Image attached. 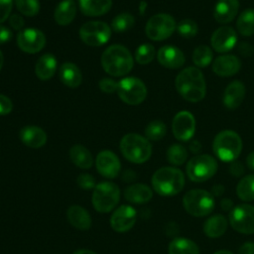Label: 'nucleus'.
I'll list each match as a JSON object with an SVG mask.
<instances>
[{
  "mask_svg": "<svg viewBox=\"0 0 254 254\" xmlns=\"http://www.w3.org/2000/svg\"><path fill=\"white\" fill-rule=\"evenodd\" d=\"M176 88L183 98L190 102L202 100L206 92V84L199 68L189 66L176 77Z\"/></svg>",
  "mask_w": 254,
  "mask_h": 254,
  "instance_id": "f257e3e1",
  "label": "nucleus"
},
{
  "mask_svg": "<svg viewBox=\"0 0 254 254\" xmlns=\"http://www.w3.org/2000/svg\"><path fill=\"white\" fill-rule=\"evenodd\" d=\"M101 65L105 72L113 76L129 73L133 67L131 53L121 45L108 47L101 56Z\"/></svg>",
  "mask_w": 254,
  "mask_h": 254,
  "instance_id": "f03ea898",
  "label": "nucleus"
},
{
  "mask_svg": "<svg viewBox=\"0 0 254 254\" xmlns=\"http://www.w3.org/2000/svg\"><path fill=\"white\" fill-rule=\"evenodd\" d=\"M152 186L155 191L161 195H175L184 189L185 176L177 168L163 167L154 173Z\"/></svg>",
  "mask_w": 254,
  "mask_h": 254,
  "instance_id": "7ed1b4c3",
  "label": "nucleus"
},
{
  "mask_svg": "<svg viewBox=\"0 0 254 254\" xmlns=\"http://www.w3.org/2000/svg\"><path fill=\"white\" fill-rule=\"evenodd\" d=\"M120 151L128 161L135 164H142L150 159L152 145L145 137L139 134L129 133L121 139Z\"/></svg>",
  "mask_w": 254,
  "mask_h": 254,
  "instance_id": "20e7f679",
  "label": "nucleus"
},
{
  "mask_svg": "<svg viewBox=\"0 0 254 254\" xmlns=\"http://www.w3.org/2000/svg\"><path fill=\"white\" fill-rule=\"evenodd\" d=\"M212 150L223 162L235 161L242 150V140L233 130H222L214 138Z\"/></svg>",
  "mask_w": 254,
  "mask_h": 254,
  "instance_id": "39448f33",
  "label": "nucleus"
},
{
  "mask_svg": "<svg viewBox=\"0 0 254 254\" xmlns=\"http://www.w3.org/2000/svg\"><path fill=\"white\" fill-rule=\"evenodd\" d=\"M120 199V189L112 182H101L92 192V204L96 211L106 213L115 208Z\"/></svg>",
  "mask_w": 254,
  "mask_h": 254,
  "instance_id": "423d86ee",
  "label": "nucleus"
},
{
  "mask_svg": "<svg viewBox=\"0 0 254 254\" xmlns=\"http://www.w3.org/2000/svg\"><path fill=\"white\" fill-rule=\"evenodd\" d=\"M183 204L188 213L196 217H201L212 212L215 202L213 195L210 192L204 190L194 189L189 190L184 195Z\"/></svg>",
  "mask_w": 254,
  "mask_h": 254,
  "instance_id": "0eeeda50",
  "label": "nucleus"
},
{
  "mask_svg": "<svg viewBox=\"0 0 254 254\" xmlns=\"http://www.w3.org/2000/svg\"><path fill=\"white\" fill-rule=\"evenodd\" d=\"M189 179L195 183L209 180L217 171V162L210 155H196L187 165Z\"/></svg>",
  "mask_w": 254,
  "mask_h": 254,
  "instance_id": "6e6552de",
  "label": "nucleus"
},
{
  "mask_svg": "<svg viewBox=\"0 0 254 254\" xmlns=\"http://www.w3.org/2000/svg\"><path fill=\"white\" fill-rule=\"evenodd\" d=\"M176 29V21L171 15L159 13L148 20L145 32L149 39L153 41H163L171 37Z\"/></svg>",
  "mask_w": 254,
  "mask_h": 254,
  "instance_id": "1a4fd4ad",
  "label": "nucleus"
},
{
  "mask_svg": "<svg viewBox=\"0 0 254 254\" xmlns=\"http://www.w3.org/2000/svg\"><path fill=\"white\" fill-rule=\"evenodd\" d=\"M117 93L120 99L125 103L137 105L145 100L147 96V88L141 79L129 76L118 82Z\"/></svg>",
  "mask_w": 254,
  "mask_h": 254,
  "instance_id": "9d476101",
  "label": "nucleus"
},
{
  "mask_svg": "<svg viewBox=\"0 0 254 254\" xmlns=\"http://www.w3.org/2000/svg\"><path fill=\"white\" fill-rule=\"evenodd\" d=\"M111 36L110 27L101 21H89L79 29L81 41L92 47H99L106 44Z\"/></svg>",
  "mask_w": 254,
  "mask_h": 254,
  "instance_id": "9b49d317",
  "label": "nucleus"
},
{
  "mask_svg": "<svg viewBox=\"0 0 254 254\" xmlns=\"http://www.w3.org/2000/svg\"><path fill=\"white\" fill-rule=\"evenodd\" d=\"M229 222L231 227L243 234L254 233V206L239 204L230 210Z\"/></svg>",
  "mask_w": 254,
  "mask_h": 254,
  "instance_id": "f8f14e48",
  "label": "nucleus"
},
{
  "mask_svg": "<svg viewBox=\"0 0 254 254\" xmlns=\"http://www.w3.org/2000/svg\"><path fill=\"white\" fill-rule=\"evenodd\" d=\"M17 45L21 51L27 54H36L46 45L45 34L35 28L21 30L17 36Z\"/></svg>",
  "mask_w": 254,
  "mask_h": 254,
  "instance_id": "ddd939ff",
  "label": "nucleus"
},
{
  "mask_svg": "<svg viewBox=\"0 0 254 254\" xmlns=\"http://www.w3.org/2000/svg\"><path fill=\"white\" fill-rule=\"evenodd\" d=\"M172 130L174 136L180 141H189L195 131V119L189 111H180L173 119Z\"/></svg>",
  "mask_w": 254,
  "mask_h": 254,
  "instance_id": "4468645a",
  "label": "nucleus"
},
{
  "mask_svg": "<svg viewBox=\"0 0 254 254\" xmlns=\"http://www.w3.org/2000/svg\"><path fill=\"white\" fill-rule=\"evenodd\" d=\"M137 218L136 210L127 204L118 206L110 217V225L116 232H126L130 230Z\"/></svg>",
  "mask_w": 254,
  "mask_h": 254,
  "instance_id": "2eb2a0df",
  "label": "nucleus"
},
{
  "mask_svg": "<svg viewBox=\"0 0 254 254\" xmlns=\"http://www.w3.org/2000/svg\"><path fill=\"white\" fill-rule=\"evenodd\" d=\"M210 43L215 52L224 54L235 47L237 43V34L231 27H220L212 33Z\"/></svg>",
  "mask_w": 254,
  "mask_h": 254,
  "instance_id": "dca6fc26",
  "label": "nucleus"
},
{
  "mask_svg": "<svg viewBox=\"0 0 254 254\" xmlns=\"http://www.w3.org/2000/svg\"><path fill=\"white\" fill-rule=\"evenodd\" d=\"M98 173L107 179H114L119 175L121 164L118 157L109 150L101 151L95 160Z\"/></svg>",
  "mask_w": 254,
  "mask_h": 254,
  "instance_id": "f3484780",
  "label": "nucleus"
},
{
  "mask_svg": "<svg viewBox=\"0 0 254 254\" xmlns=\"http://www.w3.org/2000/svg\"><path fill=\"white\" fill-rule=\"evenodd\" d=\"M158 62L167 68H179L186 62L184 53L177 47L163 46L157 53Z\"/></svg>",
  "mask_w": 254,
  "mask_h": 254,
  "instance_id": "a211bd4d",
  "label": "nucleus"
},
{
  "mask_svg": "<svg viewBox=\"0 0 254 254\" xmlns=\"http://www.w3.org/2000/svg\"><path fill=\"white\" fill-rule=\"evenodd\" d=\"M240 60L234 55H222L217 57L212 64V70L218 76H231L239 71Z\"/></svg>",
  "mask_w": 254,
  "mask_h": 254,
  "instance_id": "6ab92c4d",
  "label": "nucleus"
},
{
  "mask_svg": "<svg viewBox=\"0 0 254 254\" xmlns=\"http://www.w3.org/2000/svg\"><path fill=\"white\" fill-rule=\"evenodd\" d=\"M245 94L246 88L243 82L240 80H233L226 86L223 92L222 101L224 106L228 109L237 108L242 103Z\"/></svg>",
  "mask_w": 254,
  "mask_h": 254,
  "instance_id": "aec40b11",
  "label": "nucleus"
},
{
  "mask_svg": "<svg viewBox=\"0 0 254 254\" xmlns=\"http://www.w3.org/2000/svg\"><path fill=\"white\" fill-rule=\"evenodd\" d=\"M238 9V0H218L213 10V17L216 22L227 24L236 17Z\"/></svg>",
  "mask_w": 254,
  "mask_h": 254,
  "instance_id": "412c9836",
  "label": "nucleus"
},
{
  "mask_svg": "<svg viewBox=\"0 0 254 254\" xmlns=\"http://www.w3.org/2000/svg\"><path fill=\"white\" fill-rule=\"evenodd\" d=\"M20 139L26 146L33 149H38L46 144L47 134L42 128L30 125L21 129Z\"/></svg>",
  "mask_w": 254,
  "mask_h": 254,
  "instance_id": "4be33fe9",
  "label": "nucleus"
},
{
  "mask_svg": "<svg viewBox=\"0 0 254 254\" xmlns=\"http://www.w3.org/2000/svg\"><path fill=\"white\" fill-rule=\"evenodd\" d=\"M68 222L79 230H88L91 227V217L89 212L78 204L70 205L66 211Z\"/></svg>",
  "mask_w": 254,
  "mask_h": 254,
  "instance_id": "5701e85b",
  "label": "nucleus"
},
{
  "mask_svg": "<svg viewBox=\"0 0 254 254\" xmlns=\"http://www.w3.org/2000/svg\"><path fill=\"white\" fill-rule=\"evenodd\" d=\"M57 60L52 54H45L39 58L35 65V73L41 80H48L57 70Z\"/></svg>",
  "mask_w": 254,
  "mask_h": 254,
  "instance_id": "b1692460",
  "label": "nucleus"
},
{
  "mask_svg": "<svg viewBox=\"0 0 254 254\" xmlns=\"http://www.w3.org/2000/svg\"><path fill=\"white\" fill-rule=\"evenodd\" d=\"M153 196L152 190L143 184H134L124 190V197L132 203H146Z\"/></svg>",
  "mask_w": 254,
  "mask_h": 254,
  "instance_id": "393cba45",
  "label": "nucleus"
},
{
  "mask_svg": "<svg viewBox=\"0 0 254 254\" xmlns=\"http://www.w3.org/2000/svg\"><path fill=\"white\" fill-rule=\"evenodd\" d=\"M76 14V6L73 0H63L55 9L54 18L60 26L70 24Z\"/></svg>",
  "mask_w": 254,
  "mask_h": 254,
  "instance_id": "a878e982",
  "label": "nucleus"
},
{
  "mask_svg": "<svg viewBox=\"0 0 254 254\" xmlns=\"http://www.w3.org/2000/svg\"><path fill=\"white\" fill-rule=\"evenodd\" d=\"M59 76L61 81L71 88L77 87L82 80L80 69L72 63H64L60 67Z\"/></svg>",
  "mask_w": 254,
  "mask_h": 254,
  "instance_id": "bb28decb",
  "label": "nucleus"
},
{
  "mask_svg": "<svg viewBox=\"0 0 254 254\" xmlns=\"http://www.w3.org/2000/svg\"><path fill=\"white\" fill-rule=\"evenodd\" d=\"M112 6V0H79L80 11L91 17L106 14Z\"/></svg>",
  "mask_w": 254,
  "mask_h": 254,
  "instance_id": "cd10ccee",
  "label": "nucleus"
},
{
  "mask_svg": "<svg viewBox=\"0 0 254 254\" xmlns=\"http://www.w3.org/2000/svg\"><path fill=\"white\" fill-rule=\"evenodd\" d=\"M227 229V220L221 214L210 216L203 224V231L210 238L220 237Z\"/></svg>",
  "mask_w": 254,
  "mask_h": 254,
  "instance_id": "c85d7f7f",
  "label": "nucleus"
},
{
  "mask_svg": "<svg viewBox=\"0 0 254 254\" xmlns=\"http://www.w3.org/2000/svg\"><path fill=\"white\" fill-rule=\"evenodd\" d=\"M71 162L81 169H89L93 164L91 153L82 145H74L69 150Z\"/></svg>",
  "mask_w": 254,
  "mask_h": 254,
  "instance_id": "c756f323",
  "label": "nucleus"
},
{
  "mask_svg": "<svg viewBox=\"0 0 254 254\" xmlns=\"http://www.w3.org/2000/svg\"><path fill=\"white\" fill-rule=\"evenodd\" d=\"M169 254H199L198 246L185 237H177L169 244Z\"/></svg>",
  "mask_w": 254,
  "mask_h": 254,
  "instance_id": "7c9ffc66",
  "label": "nucleus"
},
{
  "mask_svg": "<svg viewBox=\"0 0 254 254\" xmlns=\"http://www.w3.org/2000/svg\"><path fill=\"white\" fill-rule=\"evenodd\" d=\"M236 28L240 35L250 37L254 34V9L242 11L236 21Z\"/></svg>",
  "mask_w": 254,
  "mask_h": 254,
  "instance_id": "2f4dec72",
  "label": "nucleus"
},
{
  "mask_svg": "<svg viewBox=\"0 0 254 254\" xmlns=\"http://www.w3.org/2000/svg\"><path fill=\"white\" fill-rule=\"evenodd\" d=\"M236 194L244 201L254 200V175L242 178L236 187Z\"/></svg>",
  "mask_w": 254,
  "mask_h": 254,
  "instance_id": "473e14b6",
  "label": "nucleus"
},
{
  "mask_svg": "<svg viewBox=\"0 0 254 254\" xmlns=\"http://www.w3.org/2000/svg\"><path fill=\"white\" fill-rule=\"evenodd\" d=\"M213 59L212 50L205 45L196 47L192 53V62L197 67L207 66Z\"/></svg>",
  "mask_w": 254,
  "mask_h": 254,
  "instance_id": "72a5a7b5",
  "label": "nucleus"
},
{
  "mask_svg": "<svg viewBox=\"0 0 254 254\" xmlns=\"http://www.w3.org/2000/svg\"><path fill=\"white\" fill-rule=\"evenodd\" d=\"M188 159V151L187 149L180 145V144H174L169 147L167 150V160L169 163L175 166H180L186 162Z\"/></svg>",
  "mask_w": 254,
  "mask_h": 254,
  "instance_id": "f704fd0d",
  "label": "nucleus"
},
{
  "mask_svg": "<svg viewBox=\"0 0 254 254\" xmlns=\"http://www.w3.org/2000/svg\"><path fill=\"white\" fill-rule=\"evenodd\" d=\"M134 23H135V19H134L133 15H131L130 13H127V12H123V13H120L119 15H117L113 19L111 26L115 32L121 33V32H125V31H128L129 29H131L134 26Z\"/></svg>",
  "mask_w": 254,
  "mask_h": 254,
  "instance_id": "c9c22d12",
  "label": "nucleus"
},
{
  "mask_svg": "<svg viewBox=\"0 0 254 254\" xmlns=\"http://www.w3.org/2000/svg\"><path fill=\"white\" fill-rule=\"evenodd\" d=\"M166 133L167 127L165 123L161 120H154L150 122L145 129L146 137L152 141L161 140L166 135Z\"/></svg>",
  "mask_w": 254,
  "mask_h": 254,
  "instance_id": "e433bc0d",
  "label": "nucleus"
},
{
  "mask_svg": "<svg viewBox=\"0 0 254 254\" xmlns=\"http://www.w3.org/2000/svg\"><path fill=\"white\" fill-rule=\"evenodd\" d=\"M155 47L151 44H142L139 46L135 53L136 62L140 64H147L155 58Z\"/></svg>",
  "mask_w": 254,
  "mask_h": 254,
  "instance_id": "4c0bfd02",
  "label": "nucleus"
},
{
  "mask_svg": "<svg viewBox=\"0 0 254 254\" xmlns=\"http://www.w3.org/2000/svg\"><path fill=\"white\" fill-rule=\"evenodd\" d=\"M17 9L24 15L32 17L38 14L40 3L38 0H14Z\"/></svg>",
  "mask_w": 254,
  "mask_h": 254,
  "instance_id": "58836bf2",
  "label": "nucleus"
},
{
  "mask_svg": "<svg viewBox=\"0 0 254 254\" xmlns=\"http://www.w3.org/2000/svg\"><path fill=\"white\" fill-rule=\"evenodd\" d=\"M177 30L182 37L186 39H190L197 34L198 27L193 20L185 19L179 23V25L177 26Z\"/></svg>",
  "mask_w": 254,
  "mask_h": 254,
  "instance_id": "ea45409f",
  "label": "nucleus"
},
{
  "mask_svg": "<svg viewBox=\"0 0 254 254\" xmlns=\"http://www.w3.org/2000/svg\"><path fill=\"white\" fill-rule=\"evenodd\" d=\"M76 183L78 185V187L82 190H92L95 188L96 184H95V179L89 175V174H80L77 179H76Z\"/></svg>",
  "mask_w": 254,
  "mask_h": 254,
  "instance_id": "a19ab883",
  "label": "nucleus"
},
{
  "mask_svg": "<svg viewBox=\"0 0 254 254\" xmlns=\"http://www.w3.org/2000/svg\"><path fill=\"white\" fill-rule=\"evenodd\" d=\"M98 85L99 88L105 93H113L118 89V82H115L111 78H102Z\"/></svg>",
  "mask_w": 254,
  "mask_h": 254,
  "instance_id": "79ce46f5",
  "label": "nucleus"
},
{
  "mask_svg": "<svg viewBox=\"0 0 254 254\" xmlns=\"http://www.w3.org/2000/svg\"><path fill=\"white\" fill-rule=\"evenodd\" d=\"M12 6L13 0H0V23L4 22L10 17Z\"/></svg>",
  "mask_w": 254,
  "mask_h": 254,
  "instance_id": "37998d69",
  "label": "nucleus"
},
{
  "mask_svg": "<svg viewBox=\"0 0 254 254\" xmlns=\"http://www.w3.org/2000/svg\"><path fill=\"white\" fill-rule=\"evenodd\" d=\"M13 109V103L7 96L0 94V115H7Z\"/></svg>",
  "mask_w": 254,
  "mask_h": 254,
  "instance_id": "c03bdc74",
  "label": "nucleus"
},
{
  "mask_svg": "<svg viewBox=\"0 0 254 254\" xmlns=\"http://www.w3.org/2000/svg\"><path fill=\"white\" fill-rule=\"evenodd\" d=\"M9 24L14 30H22V28L25 25V21L23 17H21L18 14H12L9 17Z\"/></svg>",
  "mask_w": 254,
  "mask_h": 254,
  "instance_id": "a18cd8bd",
  "label": "nucleus"
},
{
  "mask_svg": "<svg viewBox=\"0 0 254 254\" xmlns=\"http://www.w3.org/2000/svg\"><path fill=\"white\" fill-rule=\"evenodd\" d=\"M229 172L233 177H240L244 173V166L239 161H233L230 164Z\"/></svg>",
  "mask_w": 254,
  "mask_h": 254,
  "instance_id": "49530a36",
  "label": "nucleus"
},
{
  "mask_svg": "<svg viewBox=\"0 0 254 254\" xmlns=\"http://www.w3.org/2000/svg\"><path fill=\"white\" fill-rule=\"evenodd\" d=\"M12 38V32L9 28L0 25V45L9 42Z\"/></svg>",
  "mask_w": 254,
  "mask_h": 254,
  "instance_id": "de8ad7c7",
  "label": "nucleus"
},
{
  "mask_svg": "<svg viewBox=\"0 0 254 254\" xmlns=\"http://www.w3.org/2000/svg\"><path fill=\"white\" fill-rule=\"evenodd\" d=\"M238 52L244 56V57H249L251 56L253 53H254V49L253 47L248 44V43H241L239 46H238Z\"/></svg>",
  "mask_w": 254,
  "mask_h": 254,
  "instance_id": "09e8293b",
  "label": "nucleus"
},
{
  "mask_svg": "<svg viewBox=\"0 0 254 254\" xmlns=\"http://www.w3.org/2000/svg\"><path fill=\"white\" fill-rule=\"evenodd\" d=\"M238 254H254V243L246 242L238 249Z\"/></svg>",
  "mask_w": 254,
  "mask_h": 254,
  "instance_id": "8fccbe9b",
  "label": "nucleus"
},
{
  "mask_svg": "<svg viewBox=\"0 0 254 254\" xmlns=\"http://www.w3.org/2000/svg\"><path fill=\"white\" fill-rule=\"evenodd\" d=\"M220 206L223 210L225 211H229L233 208V202L231 199L229 198H223L221 201H220Z\"/></svg>",
  "mask_w": 254,
  "mask_h": 254,
  "instance_id": "3c124183",
  "label": "nucleus"
},
{
  "mask_svg": "<svg viewBox=\"0 0 254 254\" xmlns=\"http://www.w3.org/2000/svg\"><path fill=\"white\" fill-rule=\"evenodd\" d=\"M190 150L193 153V154H197L201 151V144L196 141V140H193L190 142Z\"/></svg>",
  "mask_w": 254,
  "mask_h": 254,
  "instance_id": "603ef678",
  "label": "nucleus"
},
{
  "mask_svg": "<svg viewBox=\"0 0 254 254\" xmlns=\"http://www.w3.org/2000/svg\"><path fill=\"white\" fill-rule=\"evenodd\" d=\"M224 192V187L222 185H214L212 187V193L215 196H220Z\"/></svg>",
  "mask_w": 254,
  "mask_h": 254,
  "instance_id": "864d4df0",
  "label": "nucleus"
},
{
  "mask_svg": "<svg viewBox=\"0 0 254 254\" xmlns=\"http://www.w3.org/2000/svg\"><path fill=\"white\" fill-rule=\"evenodd\" d=\"M246 163H247L248 168H249L250 170H253V171H254V151L251 152V153L247 156Z\"/></svg>",
  "mask_w": 254,
  "mask_h": 254,
  "instance_id": "5fc2aeb1",
  "label": "nucleus"
},
{
  "mask_svg": "<svg viewBox=\"0 0 254 254\" xmlns=\"http://www.w3.org/2000/svg\"><path fill=\"white\" fill-rule=\"evenodd\" d=\"M73 254H96L95 252L91 251V250H87V249H80L75 251Z\"/></svg>",
  "mask_w": 254,
  "mask_h": 254,
  "instance_id": "6e6d98bb",
  "label": "nucleus"
},
{
  "mask_svg": "<svg viewBox=\"0 0 254 254\" xmlns=\"http://www.w3.org/2000/svg\"><path fill=\"white\" fill-rule=\"evenodd\" d=\"M213 254H233V253L230 252V251H227V250H219V251H216Z\"/></svg>",
  "mask_w": 254,
  "mask_h": 254,
  "instance_id": "4d7b16f0",
  "label": "nucleus"
},
{
  "mask_svg": "<svg viewBox=\"0 0 254 254\" xmlns=\"http://www.w3.org/2000/svg\"><path fill=\"white\" fill-rule=\"evenodd\" d=\"M3 64H4V57H3L2 52L0 51V70H1V68L3 66Z\"/></svg>",
  "mask_w": 254,
  "mask_h": 254,
  "instance_id": "13d9d810",
  "label": "nucleus"
}]
</instances>
